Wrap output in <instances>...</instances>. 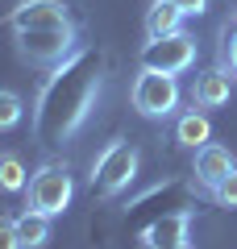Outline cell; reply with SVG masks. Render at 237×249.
<instances>
[{"mask_svg": "<svg viewBox=\"0 0 237 249\" xmlns=\"http://www.w3.org/2000/svg\"><path fill=\"white\" fill-rule=\"evenodd\" d=\"M104 75H108V58L96 46H83V50H75L62 67H54L50 79L38 91V104H34V137H38V145L59 150V145H67L71 137L88 124L92 108H96V100H100V88H104Z\"/></svg>", "mask_w": 237, "mask_h": 249, "instance_id": "6da1fadb", "label": "cell"}, {"mask_svg": "<svg viewBox=\"0 0 237 249\" xmlns=\"http://www.w3.org/2000/svg\"><path fill=\"white\" fill-rule=\"evenodd\" d=\"M13 37H17V54L42 71L62 67L79 50L75 21L59 0H21L13 9Z\"/></svg>", "mask_w": 237, "mask_h": 249, "instance_id": "7a4b0ae2", "label": "cell"}, {"mask_svg": "<svg viewBox=\"0 0 237 249\" xmlns=\"http://www.w3.org/2000/svg\"><path fill=\"white\" fill-rule=\"evenodd\" d=\"M138 162H141V154L133 150L129 142L113 137V142L96 154V162H92V191H96L100 199L125 196L133 187V178H138Z\"/></svg>", "mask_w": 237, "mask_h": 249, "instance_id": "3957f363", "label": "cell"}, {"mask_svg": "<svg viewBox=\"0 0 237 249\" xmlns=\"http://www.w3.org/2000/svg\"><path fill=\"white\" fill-rule=\"evenodd\" d=\"M71 196H75L71 170L62 162H46V166L34 170V178L25 187V208H34V212H42V216L54 220V216H62L71 208Z\"/></svg>", "mask_w": 237, "mask_h": 249, "instance_id": "277c9868", "label": "cell"}, {"mask_svg": "<svg viewBox=\"0 0 237 249\" xmlns=\"http://www.w3.org/2000/svg\"><path fill=\"white\" fill-rule=\"evenodd\" d=\"M196 67V37L175 29L167 37H150L141 46V71H162V75H183Z\"/></svg>", "mask_w": 237, "mask_h": 249, "instance_id": "5b68a950", "label": "cell"}, {"mask_svg": "<svg viewBox=\"0 0 237 249\" xmlns=\"http://www.w3.org/2000/svg\"><path fill=\"white\" fill-rule=\"evenodd\" d=\"M133 108H138L141 116H150V121H162V116H171L179 108V83L175 75H162V71H141L138 79H133Z\"/></svg>", "mask_w": 237, "mask_h": 249, "instance_id": "8992f818", "label": "cell"}, {"mask_svg": "<svg viewBox=\"0 0 237 249\" xmlns=\"http://www.w3.org/2000/svg\"><path fill=\"white\" fill-rule=\"evenodd\" d=\"M229 170H237V162H233V154H229L225 145L208 142V145H200V150H196V170H192V175H196V183H200V187L217 191L220 178H225Z\"/></svg>", "mask_w": 237, "mask_h": 249, "instance_id": "52a82bcc", "label": "cell"}, {"mask_svg": "<svg viewBox=\"0 0 237 249\" xmlns=\"http://www.w3.org/2000/svg\"><path fill=\"white\" fill-rule=\"evenodd\" d=\"M187 237H192V208L167 212V216H158L154 224L141 229V241H146V245H183Z\"/></svg>", "mask_w": 237, "mask_h": 249, "instance_id": "ba28073f", "label": "cell"}, {"mask_svg": "<svg viewBox=\"0 0 237 249\" xmlns=\"http://www.w3.org/2000/svg\"><path fill=\"white\" fill-rule=\"evenodd\" d=\"M229 96H233V71H225V67H212V71H204L200 79H196L192 104H200V108H225Z\"/></svg>", "mask_w": 237, "mask_h": 249, "instance_id": "9c48e42d", "label": "cell"}, {"mask_svg": "<svg viewBox=\"0 0 237 249\" xmlns=\"http://www.w3.org/2000/svg\"><path fill=\"white\" fill-rule=\"evenodd\" d=\"M183 17L187 13L179 9V4H171V0H154L146 9V34L150 37H167V34H175L179 25H183Z\"/></svg>", "mask_w": 237, "mask_h": 249, "instance_id": "30bf717a", "label": "cell"}, {"mask_svg": "<svg viewBox=\"0 0 237 249\" xmlns=\"http://www.w3.org/2000/svg\"><path fill=\"white\" fill-rule=\"evenodd\" d=\"M17 241H21V249H42L46 241H50V216L25 208V212L17 216Z\"/></svg>", "mask_w": 237, "mask_h": 249, "instance_id": "8fae6325", "label": "cell"}, {"mask_svg": "<svg viewBox=\"0 0 237 249\" xmlns=\"http://www.w3.org/2000/svg\"><path fill=\"white\" fill-rule=\"evenodd\" d=\"M175 137H179L183 145H192V150L208 145V142H212V124H208V116H204V112H187V116H179Z\"/></svg>", "mask_w": 237, "mask_h": 249, "instance_id": "7c38bea8", "label": "cell"}, {"mask_svg": "<svg viewBox=\"0 0 237 249\" xmlns=\"http://www.w3.org/2000/svg\"><path fill=\"white\" fill-rule=\"evenodd\" d=\"M29 187V175L21 166L17 154H0V191H25Z\"/></svg>", "mask_w": 237, "mask_h": 249, "instance_id": "4fadbf2b", "label": "cell"}, {"mask_svg": "<svg viewBox=\"0 0 237 249\" xmlns=\"http://www.w3.org/2000/svg\"><path fill=\"white\" fill-rule=\"evenodd\" d=\"M21 116H25V104H21V96H17V91H4V88H0V133L17 129Z\"/></svg>", "mask_w": 237, "mask_h": 249, "instance_id": "5bb4252c", "label": "cell"}, {"mask_svg": "<svg viewBox=\"0 0 237 249\" xmlns=\"http://www.w3.org/2000/svg\"><path fill=\"white\" fill-rule=\"evenodd\" d=\"M212 196H217L220 208H237V170H229V175L220 178V187L212 191Z\"/></svg>", "mask_w": 237, "mask_h": 249, "instance_id": "9a60e30c", "label": "cell"}, {"mask_svg": "<svg viewBox=\"0 0 237 249\" xmlns=\"http://www.w3.org/2000/svg\"><path fill=\"white\" fill-rule=\"evenodd\" d=\"M220 54H225V62H229V71L237 75V17H233V25L225 29V46H220Z\"/></svg>", "mask_w": 237, "mask_h": 249, "instance_id": "2e32d148", "label": "cell"}, {"mask_svg": "<svg viewBox=\"0 0 237 249\" xmlns=\"http://www.w3.org/2000/svg\"><path fill=\"white\" fill-rule=\"evenodd\" d=\"M0 249H21V241H17V220H9V216H0Z\"/></svg>", "mask_w": 237, "mask_h": 249, "instance_id": "e0dca14e", "label": "cell"}, {"mask_svg": "<svg viewBox=\"0 0 237 249\" xmlns=\"http://www.w3.org/2000/svg\"><path fill=\"white\" fill-rule=\"evenodd\" d=\"M171 4H179L187 17H200V13H208V0H171Z\"/></svg>", "mask_w": 237, "mask_h": 249, "instance_id": "ac0fdd59", "label": "cell"}, {"mask_svg": "<svg viewBox=\"0 0 237 249\" xmlns=\"http://www.w3.org/2000/svg\"><path fill=\"white\" fill-rule=\"evenodd\" d=\"M141 249H196L192 241H183V245H141Z\"/></svg>", "mask_w": 237, "mask_h": 249, "instance_id": "d6986e66", "label": "cell"}]
</instances>
